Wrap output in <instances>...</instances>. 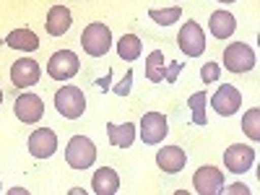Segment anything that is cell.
Listing matches in <instances>:
<instances>
[{
    "instance_id": "6da1fadb",
    "label": "cell",
    "mask_w": 260,
    "mask_h": 195,
    "mask_svg": "<svg viewBox=\"0 0 260 195\" xmlns=\"http://www.w3.org/2000/svg\"><path fill=\"white\" fill-rule=\"evenodd\" d=\"M81 47L86 55L91 57H102L110 52L112 47V31L107 24H102V21H94V24H89L83 31H81Z\"/></svg>"
},
{
    "instance_id": "7a4b0ae2",
    "label": "cell",
    "mask_w": 260,
    "mask_h": 195,
    "mask_svg": "<svg viewBox=\"0 0 260 195\" xmlns=\"http://www.w3.org/2000/svg\"><path fill=\"white\" fill-rule=\"evenodd\" d=\"M55 110L65 120H78L86 112V96L78 86H62L55 91Z\"/></svg>"
},
{
    "instance_id": "3957f363",
    "label": "cell",
    "mask_w": 260,
    "mask_h": 195,
    "mask_svg": "<svg viewBox=\"0 0 260 195\" xmlns=\"http://www.w3.org/2000/svg\"><path fill=\"white\" fill-rule=\"evenodd\" d=\"M65 161L73 169H89L96 161V146L86 136H73L65 146Z\"/></svg>"
},
{
    "instance_id": "277c9868",
    "label": "cell",
    "mask_w": 260,
    "mask_h": 195,
    "mask_svg": "<svg viewBox=\"0 0 260 195\" xmlns=\"http://www.w3.org/2000/svg\"><path fill=\"white\" fill-rule=\"evenodd\" d=\"M224 65L232 73H247L255 68V50L245 42H232L224 50Z\"/></svg>"
},
{
    "instance_id": "5b68a950",
    "label": "cell",
    "mask_w": 260,
    "mask_h": 195,
    "mask_svg": "<svg viewBox=\"0 0 260 195\" xmlns=\"http://www.w3.org/2000/svg\"><path fill=\"white\" fill-rule=\"evenodd\" d=\"M177 45L187 57H201L206 52V34L195 21H185L177 34Z\"/></svg>"
},
{
    "instance_id": "8992f818",
    "label": "cell",
    "mask_w": 260,
    "mask_h": 195,
    "mask_svg": "<svg viewBox=\"0 0 260 195\" xmlns=\"http://www.w3.org/2000/svg\"><path fill=\"white\" fill-rule=\"evenodd\" d=\"M78 68H81L78 55L71 52V50H57V52L50 57V62H47V73H50V78H55V81H71V78L78 73Z\"/></svg>"
},
{
    "instance_id": "52a82bcc",
    "label": "cell",
    "mask_w": 260,
    "mask_h": 195,
    "mask_svg": "<svg viewBox=\"0 0 260 195\" xmlns=\"http://www.w3.org/2000/svg\"><path fill=\"white\" fill-rule=\"evenodd\" d=\"M192 187H195V192H201V195H219L224 190V172L206 164V167H201L192 175Z\"/></svg>"
},
{
    "instance_id": "ba28073f",
    "label": "cell",
    "mask_w": 260,
    "mask_h": 195,
    "mask_svg": "<svg viewBox=\"0 0 260 195\" xmlns=\"http://www.w3.org/2000/svg\"><path fill=\"white\" fill-rule=\"evenodd\" d=\"M255 164V148L245 146V143H232L224 151V167L234 175H242V172H250V167Z\"/></svg>"
},
{
    "instance_id": "9c48e42d",
    "label": "cell",
    "mask_w": 260,
    "mask_h": 195,
    "mask_svg": "<svg viewBox=\"0 0 260 195\" xmlns=\"http://www.w3.org/2000/svg\"><path fill=\"white\" fill-rule=\"evenodd\" d=\"M167 133H169V122H167V117L161 112H146L143 115V120H141V138H143V143L156 146V143H161L167 138Z\"/></svg>"
},
{
    "instance_id": "30bf717a",
    "label": "cell",
    "mask_w": 260,
    "mask_h": 195,
    "mask_svg": "<svg viewBox=\"0 0 260 195\" xmlns=\"http://www.w3.org/2000/svg\"><path fill=\"white\" fill-rule=\"evenodd\" d=\"M13 112L24 125H34V122L42 120V115H45V102L37 94H21L13 102Z\"/></svg>"
},
{
    "instance_id": "8fae6325",
    "label": "cell",
    "mask_w": 260,
    "mask_h": 195,
    "mask_svg": "<svg viewBox=\"0 0 260 195\" xmlns=\"http://www.w3.org/2000/svg\"><path fill=\"white\" fill-rule=\"evenodd\" d=\"M240 104H242V94L237 91L232 83H221L219 91L211 96V107L216 110V115H221V117H232L240 110Z\"/></svg>"
},
{
    "instance_id": "7c38bea8",
    "label": "cell",
    "mask_w": 260,
    "mask_h": 195,
    "mask_svg": "<svg viewBox=\"0 0 260 195\" xmlns=\"http://www.w3.org/2000/svg\"><path fill=\"white\" fill-rule=\"evenodd\" d=\"M39 76H42V68H39V62L31 60V57L16 60L13 68H11V81H13L16 89H26V86L39 83Z\"/></svg>"
},
{
    "instance_id": "4fadbf2b",
    "label": "cell",
    "mask_w": 260,
    "mask_h": 195,
    "mask_svg": "<svg viewBox=\"0 0 260 195\" xmlns=\"http://www.w3.org/2000/svg\"><path fill=\"white\" fill-rule=\"evenodd\" d=\"M57 151V136L50 127H39L29 136V154L34 159H50Z\"/></svg>"
},
{
    "instance_id": "5bb4252c",
    "label": "cell",
    "mask_w": 260,
    "mask_h": 195,
    "mask_svg": "<svg viewBox=\"0 0 260 195\" xmlns=\"http://www.w3.org/2000/svg\"><path fill=\"white\" fill-rule=\"evenodd\" d=\"M156 164H159L161 172H167V175H177V172H182V167L187 164V154L180 146H164L156 154Z\"/></svg>"
},
{
    "instance_id": "9a60e30c",
    "label": "cell",
    "mask_w": 260,
    "mask_h": 195,
    "mask_svg": "<svg viewBox=\"0 0 260 195\" xmlns=\"http://www.w3.org/2000/svg\"><path fill=\"white\" fill-rule=\"evenodd\" d=\"M71 24H73V16H71V11L65 8V6H52V8L47 11L45 29H47L50 37H62L65 31L71 29Z\"/></svg>"
},
{
    "instance_id": "2e32d148",
    "label": "cell",
    "mask_w": 260,
    "mask_h": 195,
    "mask_svg": "<svg viewBox=\"0 0 260 195\" xmlns=\"http://www.w3.org/2000/svg\"><path fill=\"white\" fill-rule=\"evenodd\" d=\"M91 187L96 195H115L120 190V177H117V172L112 167H102L94 172V177H91Z\"/></svg>"
},
{
    "instance_id": "e0dca14e",
    "label": "cell",
    "mask_w": 260,
    "mask_h": 195,
    "mask_svg": "<svg viewBox=\"0 0 260 195\" xmlns=\"http://www.w3.org/2000/svg\"><path fill=\"white\" fill-rule=\"evenodd\" d=\"M208 29L216 39H229L237 29V18L229 13V11H213L211 13V21H208Z\"/></svg>"
},
{
    "instance_id": "ac0fdd59",
    "label": "cell",
    "mask_w": 260,
    "mask_h": 195,
    "mask_svg": "<svg viewBox=\"0 0 260 195\" xmlns=\"http://www.w3.org/2000/svg\"><path fill=\"white\" fill-rule=\"evenodd\" d=\"M6 45H8L11 50L34 52V50H39V37H37L31 29H13V31L6 37Z\"/></svg>"
},
{
    "instance_id": "d6986e66",
    "label": "cell",
    "mask_w": 260,
    "mask_h": 195,
    "mask_svg": "<svg viewBox=\"0 0 260 195\" xmlns=\"http://www.w3.org/2000/svg\"><path fill=\"white\" fill-rule=\"evenodd\" d=\"M107 136H110V143L112 146L130 148V146H133V141H136V125H130V122L115 125V122H110V125H107Z\"/></svg>"
},
{
    "instance_id": "ffe728a7",
    "label": "cell",
    "mask_w": 260,
    "mask_h": 195,
    "mask_svg": "<svg viewBox=\"0 0 260 195\" xmlns=\"http://www.w3.org/2000/svg\"><path fill=\"white\" fill-rule=\"evenodd\" d=\"M167 76V60H164V52L161 50H154L148 57H146V78L151 83H161Z\"/></svg>"
},
{
    "instance_id": "44dd1931",
    "label": "cell",
    "mask_w": 260,
    "mask_h": 195,
    "mask_svg": "<svg viewBox=\"0 0 260 195\" xmlns=\"http://www.w3.org/2000/svg\"><path fill=\"white\" fill-rule=\"evenodd\" d=\"M141 52H143V45H141V39H138L136 34H122V37L117 39V55H120L122 60L133 62V60L141 57Z\"/></svg>"
},
{
    "instance_id": "7402d4cb",
    "label": "cell",
    "mask_w": 260,
    "mask_h": 195,
    "mask_svg": "<svg viewBox=\"0 0 260 195\" xmlns=\"http://www.w3.org/2000/svg\"><path fill=\"white\" fill-rule=\"evenodd\" d=\"M187 104H190V110H192V122H195V125H208V120H206L208 94H206V91H195V94L187 99Z\"/></svg>"
},
{
    "instance_id": "603a6c76",
    "label": "cell",
    "mask_w": 260,
    "mask_h": 195,
    "mask_svg": "<svg viewBox=\"0 0 260 195\" xmlns=\"http://www.w3.org/2000/svg\"><path fill=\"white\" fill-rule=\"evenodd\" d=\"M148 18H151V21H156L159 26H172L175 21L182 18V8H180V6H172V8H164V11L151 8V11H148Z\"/></svg>"
},
{
    "instance_id": "cb8c5ba5",
    "label": "cell",
    "mask_w": 260,
    "mask_h": 195,
    "mask_svg": "<svg viewBox=\"0 0 260 195\" xmlns=\"http://www.w3.org/2000/svg\"><path fill=\"white\" fill-rule=\"evenodd\" d=\"M242 130L250 136V141H260V110L252 107V110L242 117Z\"/></svg>"
},
{
    "instance_id": "d4e9b609",
    "label": "cell",
    "mask_w": 260,
    "mask_h": 195,
    "mask_svg": "<svg viewBox=\"0 0 260 195\" xmlns=\"http://www.w3.org/2000/svg\"><path fill=\"white\" fill-rule=\"evenodd\" d=\"M219 76H221V71H219V65H216V62H206L203 68H201L203 83H216V81H219Z\"/></svg>"
},
{
    "instance_id": "484cf974",
    "label": "cell",
    "mask_w": 260,
    "mask_h": 195,
    "mask_svg": "<svg viewBox=\"0 0 260 195\" xmlns=\"http://www.w3.org/2000/svg\"><path fill=\"white\" fill-rule=\"evenodd\" d=\"M130 83H133V71H127V73H125V78L115 86L112 91H115L117 96H127V94H130Z\"/></svg>"
},
{
    "instance_id": "4316f807",
    "label": "cell",
    "mask_w": 260,
    "mask_h": 195,
    "mask_svg": "<svg viewBox=\"0 0 260 195\" xmlns=\"http://www.w3.org/2000/svg\"><path fill=\"white\" fill-rule=\"evenodd\" d=\"M180 71H182V62H172V65H167V76H164V81H167V83H177Z\"/></svg>"
},
{
    "instance_id": "83f0119b",
    "label": "cell",
    "mask_w": 260,
    "mask_h": 195,
    "mask_svg": "<svg viewBox=\"0 0 260 195\" xmlns=\"http://www.w3.org/2000/svg\"><path fill=\"white\" fill-rule=\"evenodd\" d=\"M110 78H112V73H107L104 78H99V81H96V86H99L102 91H107V89H110Z\"/></svg>"
},
{
    "instance_id": "f1b7e54d",
    "label": "cell",
    "mask_w": 260,
    "mask_h": 195,
    "mask_svg": "<svg viewBox=\"0 0 260 195\" xmlns=\"http://www.w3.org/2000/svg\"><path fill=\"white\" fill-rule=\"evenodd\" d=\"M229 192H242V195H247V192H250V187H247V185H242V182H237V185H232V187H229Z\"/></svg>"
},
{
    "instance_id": "f546056e",
    "label": "cell",
    "mask_w": 260,
    "mask_h": 195,
    "mask_svg": "<svg viewBox=\"0 0 260 195\" xmlns=\"http://www.w3.org/2000/svg\"><path fill=\"white\" fill-rule=\"evenodd\" d=\"M18 192H21V195H26L29 190H26V187H13V190H11V195H18Z\"/></svg>"
},
{
    "instance_id": "4dcf8cb0",
    "label": "cell",
    "mask_w": 260,
    "mask_h": 195,
    "mask_svg": "<svg viewBox=\"0 0 260 195\" xmlns=\"http://www.w3.org/2000/svg\"><path fill=\"white\" fill-rule=\"evenodd\" d=\"M219 3H234V0H219Z\"/></svg>"
},
{
    "instance_id": "1f68e13d",
    "label": "cell",
    "mask_w": 260,
    "mask_h": 195,
    "mask_svg": "<svg viewBox=\"0 0 260 195\" xmlns=\"http://www.w3.org/2000/svg\"><path fill=\"white\" fill-rule=\"evenodd\" d=\"M0 102H3V89H0Z\"/></svg>"
},
{
    "instance_id": "d6a6232c",
    "label": "cell",
    "mask_w": 260,
    "mask_h": 195,
    "mask_svg": "<svg viewBox=\"0 0 260 195\" xmlns=\"http://www.w3.org/2000/svg\"><path fill=\"white\" fill-rule=\"evenodd\" d=\"M0 190H3V185H0Z\"/></svg>"
}]
</instances>
